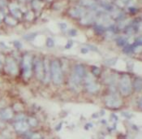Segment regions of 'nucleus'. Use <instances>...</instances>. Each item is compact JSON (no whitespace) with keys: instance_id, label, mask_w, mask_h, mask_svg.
<instances>
[{"instance_id":"nucleus-9","label":"nucleus","mask_w":142,"mask_h":139,"mask_svg":"<svg viewBox=\"0 0 142 139\" xmlns=\"http://www.w3.org/2000/svg\"><path fill=\"white\" fill-rule=\"evenodd\" d=\"M15 129L18 132H25L29 129V125L23 121H20L19 122L15 124Z\"/></svg>"},{"instance_id":"nucleus-11","label":"nucleus","mask_w":142,"mask_h":139,"mask_svg":"<svg viewBox=\"0 0 142 139\" xmlns=\"http://www.w3.org/2000/svg\"><path fill=\"white\" fill-rule=\"evenodd\" d=\"M1 115H2V119L9 120L11 118H12L13 113H12V111L10 108H7V109H5V110L1 111Z\"/></svg>"},{"instance_id":"nucleus-12","label":"nucleus","mask_w":142,"mask_h":139,"mask_svg":"<svg viewBox=\"0 0 142 139\" xmlns=\"http://www.w3.org/2000/svg\"><path fill=\"white\" fill-rule=\"evenodd\" d=\"M72 15H73V16H82L84 14V12L81 9H74L71 12Z\"/></svg>"},{"instance_id":"nucleus-13","label":"nucleus","mask_w":142,"mask_h":139,"mask_svg":"<svg viewBox=\"0 0 142 139\" xmlns=\"http://www.w3.org/2000/svg\"><path fill=\"white\" fill-rule=\"evenodd\" d=\"M134 88L136 91H140L141 89V81L140 79L138 80H136L135 82H134Z\"/></svg>"},{"instance_id":"nucleus-21","label":"nucleus","mask_w":142,"mask_h":139,"mask_svg":"<svg viewBox=\"0 0 142 139\" xmlns=\"http://www.w3.org/2000/svg\"><path fill=\"white\" fill-rule=\"evenodd\" d=\"M71 46H72V42H70L68 43V45H67V46H66V48H68V49Z\"/></svg>"},{"instance_id":"nucleus-23","label":"nucleus","mask_w":142,"mask_h":139,"mask_svg":"<svg viewBox=\"0 0 142 139\" xmlns=\"http://www.w3.org/2000/svg\"><path fill=\"white\" fill-rule=\"evenodd\" d=\"M33 137H40V136H38V135H35V136H33Z\"/></svg>"},{"instance_id":"nucleus-5","label":"nucleus","mask_w":142,"mask_h":139,"mask_svg":"<svg viewBox=\"0 0 142 139\" xmlns=\"http://www.w3.org/2000/svg\"><path fill=\"white\" fill-rule=\"evenodd\" d=\"M85 88L90 93L95 92L99 89V85H98L94 81H93V78L90 77V75H87L85 77Z\"/></svg>"},{"instance_id":"nucleus-14","label":"nucleus","mask_w":142,"mask_h":139,"mask_svg":"<svg viewBox=\"0 0 142 139\" xmlns=\"http://www.w3.org/2000/svg\"><path fill=\"white\" fill-rule=\"evenodd\" d=\"M126 41L127 40L124 38V37H119L117 41V43H118L119 46H124L125 43H126Z\"/></svg>"},{"instance_id":"nucleus-3","label":"nucleus","mask_w":142,"mask_h":139,"mask_svg":"<svg viewBox=\"0 0 142 139\" xmlns=\"http://www.w3.org/2000/svg\"><path fill=\"white\" fill-rule=\"evenodd\" d=\"M105 103L107 107L115 108V107H119L121 106L122 101L118 96L111 95H108L106 97Z\"/></svg>"},{"instance_id":"nucleus-20","label":"nucleus","mask_w":142,"mask_h":139,"mask_svg":"<svg viewBox=\"0 0 142 139\" xmlns=\"http://www.w3.org/2000/svg\"><path fill=\"white\" fill-rule=\"evenodd\" d=\"M14 44H15V46H17L18 48H20V47H21V44L19 43V42H17V41H16V42H15Z\"/></svg>"},{"instance_id":"nucleus-8","label":"nucleus","mask_w":142,"mask_h":139,"mask_svg":"<svg viewBox=\"0 0 142 139\" xmlns=\"http://www.w3.org/2000/svg\"><path fill=\"white\" fill-rule=\"evenodd\" d=\"M73 74H75L78 77H80V79H83L85 77L84 67L82 66L81 64L76 65V67H75V69H74V73Z\"/></svg>"},{"instance_id":"nucleus-6","label":"nucleus","mask_w":142,"mask_h":139,"mask_svg":"<svg viewBox=\"0 0 142 139\" xmlns=\"http://www.w3.org/2000/svg\"><path fill=\"white\" fill-rule=\"evenodd\" d=\"M6 63H7V71L12 75H16L18 72L17 65L15 60L11 57H8L6 59Z\"/></svg>"},{"instance_id":"nucleus-16","label":"nucleus","mask_w":142,"mask_h":139,"mask_svg":"<svg viewBox=\"0 0 142 139\" xmlns=\"http://www.w3.org/2000/svg\"><path fill=\"white\" fill-rule=\"evenodd\" d=\"M29 124L31 126H36L37 125V121L34 119V118H29Z\"/></svg>"},{"instance_id":"nucleus-17","label":"nucleus","mask_w":142,"mask_h":139,"mask_svg":"<svg viewBox=\"0 0 142 139\" xmlns=\"http://www.w3.org/2000/svg\"><path fill=\"white\" fill-rule=\"evenodd\" d=\"M6 21H7V23H8V24L12 25L16 24V21H15L14 19H12V17H7L6 18Z\"/></svg>"},{"instance_id":"nucleus-4","label":"nucleus","mask_w":142,"mask_h":139,"mask_svg":"<svg viewBox=\"0 0 142 139\" xmlns=\"http://www.w3.org/2000/svg\"><path fill=\"white\" fill-rule=\"evenodd\" d=\"M31 57L29 55H25L23 59V70L24 75L26 78H29L31 76Z\"/></svg>"},{"instance_id":"nucleus-1","label":"nucleus","mask_w":142,"mask_h":139,"mask_svg":"<svg viewBox=\"0 0 142 139\" xmlns=\"http://www.w3.org/2000/svg\"><path fill=\"white\" fill-rule=\"evenodd\" d=\"M50 71H51V76L53 79L54 83L56 85H59L62 83L63 81V74L61 71V67L59 65V63L56 60L52 61L50 65Z\"/></svg>"},{"instance_id":"nucleus-15","label":"nucleus","mask_w":142,"mask_h":139,"mask_svg":"<svg viewBox=\"0 0 142 139\" xmlns=\"http://www.w3.org/2000/svg\"><path fill=\"white\" fill-rule=\"evenodd\" d=\"M82 2H83L82 3V4H84L85 6H91V5L93 4V3H94L93 0H83Z\"/></svg>"},{"instance_id":"nucleus-19","label":"nucleus","mask_w":142,"mask_h":139,"mask_svg":"<svg viewBox=\"0 0 142 139\" xmlns=\"http://www.w3.org/2000/svg\"><path fill=\"white\" fill-rule=\"evenodd\" d=\"M22 109V106L20 103H16L14 105V110L16 111H20Z\"/></svg>"},{"instance_id":"nucleus-2","label":"nucleus","mask_w":142,"mask_h":139,"mask_svg":"<svg viewBox=\"0 0 142 139\" xmlns=\"http://www.w3.org/2000/svg\"><path fill=\"white\" fill-rule=\"evenodd\" d=\"M119 90L123 95H128L132 91V85H131V80L128 76L122 77L119 81Z\"/></svg>"},{"instance_id":"nucleus-24","label":"nucleus","mask_w":142,"mask_h":139,"mask_svg":"<svg viewBox=\"0 0 142 139\" xmlns=\"http://www.w3.org/2000/svg\"><path fill=\"white\" fill-rule=\"evenodd\" d=\"M0 67H1V63H0Z\"/></svg>"},{"instance_id":"nucleus-18","label":"nucleus","mask_w":142,"mask_h":139,"mask_svg":"<svg viewBox=\"0 0 142 139\" xmlns=\"http://www.w3.org/2000/svg\"><path fill=\"white\" fill-rule=\"evenodd\" d=\"M46 45L48 47H52L54 46V41L51 38H47L46 40Z\"/></svg>"},{"instance_id":"nucleus-10","label":"nucleus","mask_w":142,"mask_h":139,"mask_svg":"<svg viewBox=\"0 0 142 139\" xmlns=\"http://www.w3.org/2000/svg\"><path fill=\"white\" fill-rule=\"evenodd\" d=\"M44 67V72H45V80H46V82H48L50 80V66H49V63H48V60L46 59L45 60V66Z\"/></svg>"},{"instance_id":"nucleus-22","label":"nucleus","mask_w":142,"mask_h":139,"mask_svg":"<svg viewBox=\"0 0 142 139\" xmlns=\"http://www.w3.org/2000/svg\"><path fill=\"white\" fill-rule=\"evenodd\" d=\"M2 19H3V16H2V13L0 12V21L2 20Z\"/></svg>"},{"instance_id":"nucleus-7","label":"nucleus","mask_w":142,"mask_h":139,"mask_svg":"<svg viewBox=\"0 0 142 139\" xmlns=\"http://www.w3.org/2000/svg\"><path fill=\"white\" fill-rule=\"evenodd\" d=\"M34 67H35V73L37 78L39 80H42L44 78V67L41 60H39L38 59H35L34 62Z\"/></svg>"}]
</instances>
